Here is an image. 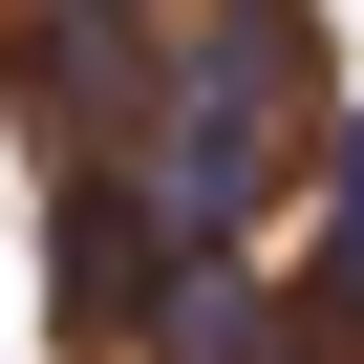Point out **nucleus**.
<instances>
[{"mask_svg": "<svg viewBox=\"0 0 364 364\" xmlns=\"http://www.w3.org/2000/svg\"><path fill=\"white\" fill-rule=\"evenodd\" d=\"M279 129H300V22H279V0H236V43L150 86V150H129L150 257H236V236L279 215Z\"/></svg>", "mask_w": 364, "mask_h": 364, "instance_id": "nucleus-1", "label": "nucleus"}, {"mask_svg": "<svg viewBox=\"0 0 364 364\" xmlns=\"http://www.w3.org/2000/svg\"><path fill=\"white\" fill-rule=\"evenodd\" d=\"M321 193H343V321H364V107L321 129Z\"/></svg>", "mask_w": 364, "mask_h": 364, "instance_id": "nucleus-2", "label": "nucleus"}, {"mask_svg": "<svg viewBox=\"0 0 364 364\" xmlns=\"http://www.w3.org/2000/svg\"><path fill=\"white\" fill-rule=\"evenodd\" d=\"M65 22H129V0H65Z\"/></svg>", "mask_w": 364, "mask_h": 364, "instance_id": "nucleus-3", "label": "nucleus"}]
</instances>
